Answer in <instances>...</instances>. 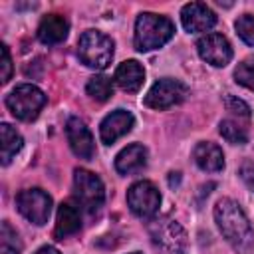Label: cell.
<instances>
[{
    "mask_svg": "<svg viewBox=\"0 0 254 254\" xmlns=\"http://www.w3.org/2000/svg\"><path fill=\"white\" fill-rule=\"evenodd\" d=\"M143 81H145V69L135 60H127V62H123L115 69V83L123 91L135 93V91H139V87L143 85Z\"/></svg>",
    "mask_w": 254,
    "mask_h": 254,
    "instance_id": "cell-18",
    "label": "cell"
},
{
    "mask_svg": "<svg viewBox=\"0 0 254 254\" xmlns=\"http://www.w3.org/2000/svg\"><path fill=\"white\" fill-rule=\"evenodd\" d=\"M0 139H2V163L8 165L12 161V157L22 149L24 145V139L22 135L8 123H2L0 125Z\"/></svg>",
    "mask_w": 254,
    "mask_h": 254,
    "instance_id": "cell-19",
    "label": "cell"
},
{
    "mask_svg": "<svg viewBox=\"0 0 254 254\" xmlns=\"http://www.w3.org/2000/svg\"><path fill=\"white\" fill-rule=\"evenodd\" d=\"M175 183H179V173H171V179H169V185L173 187Z\"/></svg>",
    "mask_w": 254,
    "mask_h": 254,
    "instance_id": "cell-29",
    "label": "cell"
},
{
    "mask_svg": "<svg viewBox=\"0 0 254 254\" xmlns=\"http://www.w3.org/2000/svg\"><path fill=\"white\" fill-rule=\"evenodd\" d=\"M16 206L24 218L42 226L48 222L52 212V196L42 189H26L16 196Z\"/></svg>",
    "mask_w": 254,
    "mask_h": 254,
    "instance_id": "cell-8",
    "label": "cell"
},
{
    "mask_svg": "<svg viewBox=\"0 0 254 254\" xmlns=\"http://www.w3.org/2000/svg\"><path fill=\"white\" fill-rule=\"evenodd\" d=\"M6 105L14 117L22 121H32L38 117L40 109L46 105V95L40 87L24 83L10 91V95L6 97Z\"/></svg>",
    "mask_w": 254,
    "mask_h": 254,
    "instance_id": "cell-4",
    "label": "cell"
},
{
    "mask_svg": "<svg viewBox=\"0 0 254 254\" xmlns=\"http://www.w3.org/2000/svg\"><path fill=\"white\" fill-rule=\"evenodd\" d=\"M133 254H139V252H133Z\"/></svg>",
    "mask_w": 254,
    "mask_h": 254,
    "instance_id": "cell-30",
    "label": "cell"
},
{
    "mask_svg": "<svg viewBox=\"0 0 254 254\" xmlns=\"http://www.w3.org/2000/svg\"><path fill=\"white\" fill-rule=\"evenodd\" d=\"M65 133H67V141H69L71 151H73L79 159H91V157H93L95 145H93L91 131L87 129V125H85L79 117H69V119H67Z\"/></svg>",
    "mask_w": 254,
    "mask_h": 254,
    "instance_id": "cell-11",
    "label": "cell"
},
{
    "mask_svg": "<svg viewBox=\"0 0 254 254\" xmlns=\"http://www.w3.org/2000/svg\"><path fill=\"white\" fill-rule=\"evenodd\" d=\"M181 22L187 32H206L216 24V14L202 2H189L181 10Z\"/></svg>",
    "mask_w": 254,
    "mask_h": 254,
    "instance_id": "cell-12",
    "label": "cell"
},
{
    "mask_svg": "<svg viewBox=\"0 0 254 254\" xmlns=\"http://www.w3.org/2000/svg\"><path fill=\"white\" fill-rule=\"evenodd\" d=\"M67 32H69V24L62 14H48L42 18L38 26V38L42 44L48 46L64 42L67 38Z\"/></svg>",
    "mask_w": 254,
    "mask_h": 254,
    "instance_id": "cell-15",
    "label": "cell"
},
{
    "mask_svg": "<svg viewBox=\"0 0 254 254\" xmlns=\"http://www.w3.org/2000/svg\"><path fill=\"white\" fill-rule=\"evenodd\" d=\"M133 123H135L133 113H129V111H125V109H115V111H111V113L101 121V125H99L101 141H103L105 145L115 143L119 137H123L125 133L131 131Z\"/></svg>",
    "mask_w": 254,
    "mask_h": 254,
    "instance_id": "cell-13",
    "label": "cell"
},
{
    "mask_svg": "<svg viewBox=\"0 0 254 254\" xmlns=\"http://www.w3.org/2000/svg\"><path fill=\"white\" fill-rule=\"evenodd\" d=\"M0 244H2V254H20L22 252V240H20L18 232L10 226L8 220L2 222Z\"/></svg>",
    "mask_w": 254,
    "mask_h": 254,
    "instance_id": "cell-22",
    "label": "cell"
},
{
    "mask_svg": "<svg viewBox=\"0 0 254 254\" xmlns=\"http://www.w3.org/2000/svg\"><path fill=\"white\" fill-rule=\"evenodd\" d=\"M147 165V149L139 143H133L125 149L119 151V155L115 157V169L121 175H131L141 171Z\"/></svg>",
    "mask_w": 254,
    "mask_h": 254,
    "instance_id": "cell-17",
    "label": "cell"
},
{
    "mask_svg": "<svg viewBox=\"0 0 254 254\" xmlns=\"http://www.w3.org/2000/svg\"><path fill=\"white\" fill-rule=\"evenodd\" d=\"M79 60L93 69H105L113 60V40L97 30H87L77 42Z\"/></svg>",
    "mask_w": 254,
    "mask_h": 254,
    "instance_id": "cell-3",
    "label": "cell"
},
{
    "mask_svg": "<svg viewBox=\"0 0 254 254\" xmlns=\"http://www.w3.org/2000/svg\"><path fill=\"white\" fill-rule=\"evenodd\" d=\"M238 36L248 44V46H254V16L252 14H242L236 24H234Z\"/></svg>",
    "mask_w": 254,
    "mask_h": 254,
    "instance_id": "cell-24",
    "label": "cell"
},
{
    "mask_svg": "<svg viewBox=\"0 0 254 254\" xmlns=\"http://www.w3.org/2000/svg\"><path fill=\"white\" fill-rule=\"evenodd\" d=\"M81 226V212H79V206H75L71 200H65L60 204L58 208V216H56V228H54V234L56 238L64 240L71 234H75Z\"/></svg>",
    "mask_w": 254,
    "mask_h": 254,
    "instance_id": "cell-14",
    "label": "cell"
},
{
    "mask_svg": "<svg viewBox=\"0 0 254 254\" xmlns=\"http://www.w3.org/2000/svg\"><path fill=\"white\" fill-rule=\"evenodd\" d=\"M226 109L228 111H234V113H240V115H244V117H248L250 115V107L242 101V99H238L236 95H226Z\"/></svg>",
    "mask_w": 254,
    "mask_h": 254,
    "instance_id": "cell-25",
    "label": "cell"
},
{
    "mask_svg": "<svg viewBox=\"0 0 254 254\" xmlns=\"http://www.w3.org/2000/svg\"><path fill=\"white\" fill-rule=\"evenodd\" d=\"M194 163L198 165V169L208 171V173H218L224 169V155L222 149L210 141H200L194 151H192Z\"/></svg>",
    "mask_w": 254,
    "mask_h": 254,
    "instance_id": "cell-16",
    "label": "cell"
},
{
    "mask_svg": "<svg viewBox=\"0 0 254 254\" xmlns=\"http://www.w3.org/2000/svg\"><path fill=\"white\" fill-rule=\"evenodd\" d=\"M234 77L240 85H244L246 89L254 91V56L246 58L238 64V67L234 69Z\"/></svg>",
    "mask_w": 254,
    "mask_h": 254,
    "instance_id": "cell-23",
    "label": "cell"
},
{
    "mask_svg": "<svg viewBox=\"0 0 254 254\" xmlns=\"http://www.w3.org/2000/svg\"><path fill=\"white\" fill-rule=\"evenodd\" d=\"M0 52H2V83H8L12 77V58L6 44L0 46Z\"/></svg>",
    "mask_w": 254,
    "mask_h": 254,
    "instance_id": "cell-26",
    "label": "cell"
},
{
    "mask_svg": "<svg viewBox=\"0 0 254 254\" xmlns=\"http://www.w3.org/2000/svg\"><path fill=\"white\" fill-rule=\"evenodd\" d=\"M85 89L95 101H107L113 95V81L107 75H93L87 81Z\"/></svg>",
    "mask_w": 254,
    "mask_h": 254,
    "instance_id": "cell-20",
    "label": "cell"
},
{
    "mask_svg": "<svg viewBox=\"0 0 254 254\" xmlns=\"http://www.w3.org/2000/svg\"><path fill=\"white\" fill-rule=\"evenodd\" d=\"M175 34V26L167 16L143 12L135 20V48L139 52H151L165 46Z\"/></svg>",
    "mask_w": 254,
    "mask_h": 254,
    "instance_id": "cell-2",
    "label": "cell"
},
{
    "mask_svg": "<svg viewBox=\"0 0 254 254\" xmlns=\"http://www.w3.org/2000/svg\"><path fill=\"white\" fill-rule=\"evenodd\" d=\"M189 95V89L183 81L173 77H163L153 83V87L145 95V105L151 109H169L173 105H179Z\"/></svg>",
    "mask_w": 254,
    "mask_h": 254,
    "instance_id": "cell-7",
    "label": "cell"
},
{
    "mask_svg": "<svg viewBox=\"0 0 254 254\" xmlns=\"http://www.w3.org/2000/svg\"><path fill=\"white\" fill-rule=\"evenodd\" d=\"M36 254H60V250H56L54 246H44V248H40Z\"/></svg>",
    "mask_w": 254,
    "mask_h": 254,
    "instance_id": "cell-28",
    "label": "cell"
},
{
    "mask_svg": "<svg viewBox=\"0 0 254 254\" xmlns=\"http://www.w3.org/2000/svg\"><path fill=\"white\" fill-rule=\"evenodd\" d=\"M218 131H220V135H222L228 143H232V145H244V143L248 141V133H246V129H244L242 125H238L236 121H232V119H224V121H220Z\"/></svg>",
    "mask_w": 254,
    "mask_h": 254,
    "instance_id": "cell-21",
    "label": "cell"
},
{
    "mask_svg": "<svg viewBox=\"0 0 254 254\" xmlns=\"http://www.w3.org/2000/svg\"><path fill=\"white\" fill-rule=\"evenodd\" d=\"M73 192L77 202L89 212H97L103 206L105 200V189L103 183L97 175L85 171V169H75L73 173Z\"/></svg>",
    "mask_w": 254,
    "mask_h": 254,
    "instance_id": "cell-6",
    "label": "cell"
},
{
    "mask_svg": "<svg viewBox=\"0 0 254 254\" xmlns=\"http://www.w3.org/2000/svg\"><path fill=\"white\" fill-rule=\"evenodd\" d=\"M198 56L214 65V67H224L232 60V46L222 34H206L196 42Z\"/></svg>",
    "mask_w": 254,
    "mask_h": 254,
    "instance_id": "cell-10",
    "label": "cell"
},
{
    "mask_svg": "<svg viewBox=\"0 0 254 254\" xmlns=\"http://www.w3.org/2000/svg\"><path fill=\"white\" fill-rule=\"evenodd\" d=\"M127 204L133 214L141 218H151L157 214L159 204H161V194L157 187L149 181H139L129 187L127 190Z\"/></svg>",
    "mask_w": 254,
    "mask_h": 254,
    "instance_id": "cell-9",
    "label": "cell"
},
{
    "mask_svg": "<svg viewBox=\"0 0 254 254\" xmlns=\"http://www.w3.org/2000/svg\"><path fill=\"white\" fill-rule=\"evenodd\" d=\"M149 234L153 242L167 254H185L187 252V232L177 220L157 218L149 224Z\"/></svg>",
    "mask_w": 254,
    "mask_h": 254,
    "instance_id": "cell-5",
    "label": "cell"
},
{
    "mask_svg": "<svg viewBox=\"0 0 254 254\" xmlns=\"http://www.w3.org/2000/svg\"><path fill=\"white\" fill-rule=\"evenodd\" d=\"M214 220L226 242L240 254H250L254 250V230L240 208L232 198H220L214 206Z\"/></svg>",
    "mask_w": 254,
    "mask_h": 254,
    "instance_id": "cell-1",
    "label": "cell"
},
{
    "mask_svg": "<svg viewBox=\"0 0 254 254\" xmlns=\"http://www.w3.org/2000/svg\"><path fill=\"white\" fill-rule=\"evenodd\" d=\"M240 179L244 181V185L250 190H254V165L252 163H244L240 167Z\"/></svg>",
    "mask_w": 254,
    "mask_h": 254,
    "instance_id": "cell-27",
    "label": "cell"
}]
</instances>
